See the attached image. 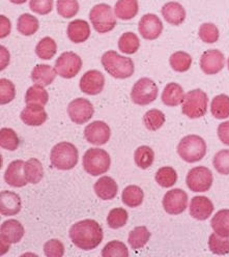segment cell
Instances as JSON below:
<instances>
[{
  "label": "cell",
  "mask_w": 229,
  "mask_h": 257,
  "mask_svg": "<svg viewBox=\"0 0 229 257\" xmlns=\"http://www.w3.org/2000/svg\"><path fill=\"white\" fill-rule=\"evenodd\" d=\"M72 243L81 250L89 251L99 246L104 237L101 225L92 219L75 223L69 232Z\"/></svg>",
  "instance_id": "obj_1"
},
{
  "label": "cell",
  "mask_w": 229,
  "mask_h": 257,
  "mask_svg": "<svg viewBox=\"0 0 229 257\" xmlns=\"http://www.w3.org/2000/svg\"><path fill=\"white\" fill-rule=\"evenodd\" d=\"M101 61L106 72L117 79H127L134 74L133 60L113 50L105 52Z\"/></svg>",
  "instance_id": "obj_2"
},
{
  "label": "cell",
  "mask_w": 229,
  "mask_h": 257,
  "mask_svg": "<svg viewBox=\"0 0 229 257\" xmlns=\"http://www.w3.org/2000/svg\"><path fill=\"white\" fill-rule=\"evenodd\" d=\"M79 153L70 142H60L53 147L50 155L51 164L59 170H70L78 164Z\"/></svg>",
  "instance_id": "obj_3"
},
{
  "label": "cell",
  "mask_w": 229,
  "mask_h": 257,
  "mask_svg": "<svg viewBox=\"0 0 229 257\" xmlns=\"http://www.w3.org/2000/svg\"><path fill=\"white\" fill-rule=\"evenodd\" d=\"M177 154L188 163L198 162L206 154V143L198 135H188L179 141Z\"/></svg>",
  "instance_id": "obj_4"
},
{
  "label": "cell",
  "mask_w": 229,
  "mask_h": 257,
  "mask_svg": "<svg viewBox=\"0 0 229 257\" xmlns=\"http://www.w3.org/2000/svg\"><path fill=\"white\" fill-rule=\"evenodd\" d=\"M110 166L111 158L109 154L102 149H89L83 156V168L92 176L106 173Z\"/></svg>",
  "instance_id": "obj_5"
},
{
  "label": "cell",
  "mask_w": 229,
  "mask_h": 257,
  "mask_svg": "<svg viewBox=\"0 0 229 257\" xmlns=\"http://www.w3.org/2000/svg\"><path fill=\"white\" fill-rule=\"evenodd\" d=\"M207 104V94L201 89H194L185 95L182 111L189 118H200L206 113Z\"/></svg>",
  "instance_id": "obj_6"
},
{
  "label": "cell",
  "mask_w": 229,
  "mask_h": 257,
  "mask_svg": "<svg viewBox=\"0 0 229 257\" xmlns=\"http://www.w3.org/2000/svg\"><path fill=\"white\" fill-rule=\"evenodd\" d=\"M89 19L94 30L100 34L111 31L117 25V19L114 17L112 9L106 4L93 7L89 14Z\"/></svg>",
  "instance_id": "obj_7"
},
{
  "label": "cell",
  "mask_w": 229,
  "mask_h": 257,
  "mask_svg": "<svg viewBox=\"0 0 229 257\" xmlns=\"http://www.w3.org/2000/svg\"><path fill=\"white\" fill-rule=\"evenodd\" d=\"M159 88L157 84L150 78H141L134 84L131 98L132 101L140 106H145L153 103L158 96Z\"/></svg>",
  "instance_id": "obj_8"
},
{
  "label": "cell",
  "mask_w": 229,
  "mask_h": 257,
  "mask_svg": "<svg viewBox=\"0 0 229 257\" xmlns=\"http://www.w3.org/2000/svg\"><path fill=\"white\" fill-rule=\"evenodd\" d=\"M0 240H2V255L6 254L12 244H17L24 235L23 225L15 219L5 221L0 228Z\"/></svg>",
  "instance_id": "obj_9"
},
{
  "label": "cell",
  "mask_w": 229,
  "mask_h": 257,
  "mask_svg": "<svg viewBox=\"0 0 229 257\" xmlns=\"http://www.w3.org/2000/svg\"><path fill=\"white\" fill-rule=\"evenodd\" d=\"M212 173L204 166L192 168L187 175V186L192 192H206L212 185Z\"/></svg>",
  "instance_id": "obj_10"
},
{
  "label": "cell",
  "mask_w": 229,
  "mask_h": 257,
  "mask_svg": "<svg viewBox=\"0 0 229 257\" xmlns=\"http://www.w3.org/2000/svg\"><path fill=\"white\" fill-rule=\"evenodd\" d=\"M82 68V60L74 52L62 53L55 62V70L59 76L65 79L74 78Z\"/></svg>",
  "instance_id": "obj_11"
},
{
  "label": "cell",
  "mask_w": 229,
  "mask_h": 257,
  "mask_svg": "<svg viewBox=\"0 0 229 257\" xmlns=\"http://www.w3.org/2000/svg\"><path fill=\"white\" fill-rule=\"evenodd\" d=\"M188 206V194L182 189H172L163 197V207L169 215H179Z\"/></svg>",
  "instance_id": "obj_12"
},
{
  "label": "cell",
  "mask_w": 229,
  "mask_h": 257,
  "mask_svg": "<svg viewBox=\"0 0 229 257\" xmlns=\"http://www.w3.org/2000/svg\"><path fill=\"white\" fill-rule=\"evenodd\" d=\"M68 113L72 121L78 124H83L91 119L94 113V108L88 100L79 98L70 103Z\"/></svg>",
  "instance_id": "obj_13"
},
{
  "label": "cell",
  "mask_w": 229,
  "mask_h": 257,
  "mask_svg": "<svg viewBox=\"0 0 229 257\" xmlns=\"http://www.w3.org/2000/svg\"><path fill=\"white\" fill-rule=\"evenodd\" d=\"M111 136V130L109 125L101 120H95L89 123L84 130V137L94 146H103L107 143Z\"/></svg>",
  "instance_id": "obj_14"
},
{
  "label": "cell",
  "mask_w": 229,
  "mask_h": 257,
  "mask_svg": "<svg viewBox=\"0 0 229 257\" xmlns=\"http://www.w3.org/2000/svg\"><path fill=\"white\" fill-rule=\"evenodd\" d=\"M105 85L104 75L96 70H90L86 72L80 80V89L82 92L95 95L102 92Z\"/></svg>",
  "instance_id": "obj_15"
},
{
  "label": "cell",
  "mask_w": 229,
  "mask_h": 257,
  "mask_svg": "<svg viewBox=\"0 0 229 257\" xmlns=\"http://www.w3.org/2000/svg\"><path fill=\"white\" fill-rule=\"evenodd\" d=\"M139 32L143 39L153 41L158 39L162 31H163V24L162 21L158 16L154 14H146L140 19L138 24Z\"/></svg>",
  "instance_id": "obj_16"
},
{
  "label": "cell",
  "mask_w": 229,
  "mask_h": 257,
  "mask_svg": "<svg viewBox=\"0 0 229 257\" xmlns=\"http://www.w3.org/2000/svg\"><path fill=\"white\" fill-rule=\"evenodd\" d=\"M225 57L219 50L211 49L205 51L200 58V68L206 75H215L223 70Z\"/></svg>",
  "instance_id": "obj_17"
},
{
  "label": "cell",
  "mask_w": 229,
  "mask_h": 257,
  "mask_svg": "<svg viewBox=\"0 0 229 257\" xmlns=\"http://www.w3.org/2000/svg\"><path fill=\"white\" fill-rule=\"evenodd\" d=\"M24 161L16 160L8 166L5 172V181L8 185L15 188H21L27 185L28 182L24 172Z\"/></svg>",
  "instance_id": "obj_18"
},
{
  "label": "cell",
  "mask_w": 229,
  "mask_h": 257,
  "mask_svg": "<svg viewBox=\"0 0 229 257\" xmlns=\"http://www.w3.org/2000/svg\"><path fill=\"white\" fill-rule=\"evenodd\" d=\"M214 204L205 196H195L190 203V215L196 220L204 221L214 212Z\"/></svg>",
  "instance_id": "obj_19"
},
{
  "label": "cell",
  "mask_w": 229,
  "mask_h": 257,
  "mask_svg": "<svg viewBox=\"0 0 229 257\" xmlns=\"http://www.w3.org/2000/svg\"><path fill=\"white\" fill-rule=\"evenodd\" d=\"M21 211V198L15 192L0 193V213L3 216H15Z\"/></svg>",
  "instance_id": "obj_20"
},
{
  "label": "cell",
  "mask_w": 229,
  "mask_h": 257,
  "mask_svg": "<svg viewBox=\"0 0 229 257\" xmlns=\"http://www.w3.org/2000/svg\"><path fill=\"white\" fill-rule=\"evenodd\" d=\"M20 117L22 121L27 125L39 126L47 120L48 115L42 105L28 104L21 112Z\"/></svg>",
  "instance_id": "obj_21"
},
{
  "label": "cell",
  "mask_w": 229,
  "mask_h": 257,
  "mask_svg": "<svg viewBox=\"0 0 229 257\" xmlns=\"http://www.w3.org/2000/svg\"><path fill=\"white\" fill-rule=\"evenodd\" d=\"M94 192L103 200H111L118 195L119 187L117 182L110 176H103L94 184Z\"/></svg>",
  "instance_id": "obj_22"
},
{
  "label": "cell",
  "mask_w": 229,
  "mask_h": 257,
  "mask_svg": "<svg viewBox=\"0 0 229 257\" xmlns=\"http://www.w3.org/2000/svg\"><path fill=\"white\" fill-rule=\"evenodd\" d=\"M57 72L49 64H38L31 72V80L42 86L50 85L56 78Z\"/></svg>",
  "instance_id": "obj_23"
},
{
  "label": "cell",
  "mask_w": 229,
  "mask_h": 257,
  "mask_svg": "<svg viewBox=\"0 0 229 257\" xmlns=\"http://www.w3.org/2000/svg\"><path fill=\"white\" fill-rule=\"evenodd\" d=\"M67 34L71 42L80 44L85 42L89 38L90 27L84 20H74L69 24Z\"/></svg>",
  "instance_id": "obj_24"
},
{
  "label": "cell",
  "mask_w": 229,
  "mask_h": 257,
  "mask_svg": "<svg viewBox=\"0 0 229 257\" xmlns=\"http://www.w3.org/2000/svg\"><path fill=\"white\" fill-rule=\"evenodd\" d=\"M162 15L167 23L177 26L186 19V11L178 3H168L162 9Z\"/></svg>",
  "instance_id": "obj_25"
},
{
  "label": "cell",
  "mask_w": 229,
  "mask_h": 257,
  "mask_svg": "<svg viewBox=\"0 0 229 257\" xmlns=\"http://www.w3.org/2000/svg\"><path fill=\"white\" fill-rule=\"evenodd\" d=\"M185 99V93L183 87L177 83H169L165 86L162 93V102L166 106L175 107L182 104Z\"/></svg>",
  "instance_id": "obj_26"
},
{
  "label": "cell",
  "mask_w": 229,
  "mask_h": 257,
  "mask_svg": "<svg viewBox=\"0 0 229 257\" xmlns=\"http://www.w3.org/2000/svg\"><path fill=\"white\" fill-rule=\"evenodd\" d=\"M137 0H119L114 8L117 17L122 20H131L138 14Z\"/></svg>",
  "instance_id": "obj_27"
},
{
  "label": "cell",
  "mask_w": 229,
  "mask_h": 257,
  "mask_svg": "<svg viewBox=\"0 0 229 257\" xmlns=\"http://www.w3.org/2000/svg\"><path fill=\"white\" fill-rule=\"evenodd\" d=\"M24 172L26 180L30 184H39L44 178V168L38 159H29L25 162Z\"/></svg>",
  "instance_id": "obj_28"
},
{
  "label": "cell",
  "mask_w": 229,
  "mask_h": 257,
  "mask_svg": "<svg viewBox=\"0 0 229 257\" xmlns=\"http://www.w3.org/2000/svg\"><path fill=\"white\" fill-rule=\"evenodd\" d=\"M122 199L127 206L137 207L143 202L144 193L140 187L131 185L124 189Z\"/></svg>",
  "instance_id": "obj_29"
},
{
  "label": "cell",
  "mask_w": 229,
  "mask_h": 257,
  "mask_svg": "<svg viewBox=\"0 0 229 257\" xmlns=\"http://www.w3.org/2000/svg\"><path fill=\"white\" fill-rule=\"evenodd\" d=\"M151 232L145 226H138L129 233L128 242L131 248L138 250L143 248L150 240Z\"/></svg>",
  "instance_id": "obj_30"
},
{
  "label": "cell",
  "mask_w": 229,
  "mask_h": 257,
  "mask_svg": "<svg viewBox=\"0 0 229 257\" xmlns=\"http://www.w3.org/2000/svg\"><path fill=\"white\" fill-rule=\"evenodd\" d=\"M210 112L212 116L218 119H225L229 117V96L226 94H219L215 96L210 104Z\"/></svg>",
  "instance_id": "obj_31"
},
{
  "label": "cell",
  "mask_w": 229,
  "mask_h": 257,
  "mask_svg": "<svg viewBox=\"0 0 229 257\" xmlns=\"http://www.w3.org/2000/svg\"><path fill=\"white\" fill-rule=\"evenodd\" d=\"M211 228L214 231L224 237L229 236V210L219 211L210 221Z\"/></svg>",
  "instance_id": "obj_32"
},
{
  "label": "cell",
  "mask_w": 229,
  "mask_h": 257,
  "mask_svg": "<svg viewBox=\"0 0 229 257\" xmlns=\"http://www.w3.org/2000/svg\"><path fill=\"white\" fill-rule=\"evenodd\" d=\"M49 100V94L47 90L39 84L32 85L29 87L25 94V103L28 104H37V105H46Z\"/></svg>",
  "instance_id": "obj_33"
},
{
  "label": "cell",
  "mask_w": 229,
  "mask_h": 257,
  "mask_svg": "<svg viewBox=\"0 0 229 257\" xmlns=\"http://www.w3.org/2000/svg\"><path fill=\"white\" fill-rule=\"evenodd\" d=\"M57 52V45L51 38L46 37L42 39L36 48V53L43 60H50Z\"/></svg>",
  "instance_id": "obj_34"
},
{
  "label": "cell",
  "mask_w": 229,
  "mask_h": 257,
  "mask_svg": "<svg viewBox=\"0 0 229 257\" xmlns=\"http://www.w3.org/2000/svg\"><path fill=\"white\" fill-rule=\"evenodd\" d=\"M39 20L29 14H23L18 19L17 29L23 36L35 35L39 29Z\"/></svg>",
  "instance_id": "obj_35"
},
{
  "label": "cell",
  "mask_w": 229,
  "mask_h": 257,
  "mask_svg": "<svg viewBox=\"0 0 229 257\" xmlns=\"http://www.w3.org/2000/svg\"><path fill=\"white\" fill-rule=\"evenodd\" d=\"M140 47V41L133 32H126L119 41L120 50L125 54H134Z\"/></svg>",
  "instance_id": "obj_36"
},
{
  "label": "cell",
  "mask_w": 229,
  "mask_h": 257,
  "mask_svg": "<svg viewBox=\"0 0 229 257\" xmlns=\"http://www.w3.org/2000/svg\"><path fill=\"white\" fill-rule=\"evenodd\" d=\"M20 139L13 128L4 127L0 131V147L4 150L16 151L19 148Z\"/></svg>",
  "instance_id": "obj_37"
},
{
  "label": "cell",
  "mask_w": 229,
  "mask_h": 257,
  "mask_svg": "<svg viewBox=\"0 0 229 257\" xmlns=\"http://www.w3.org/2000/svg\"><path fill=\"white\" fill-rule=\"evenodd\" d=\"M135 163L141 169H147L151 167L154 163L155 160V153L154 151L146 146L139 147L134 155Z\"/></svg>",
  "instance_id": "obj_38"
},
{
  "label": "cell",
  "mask_w": 229,
  "mask_h": 257,
  "mask_svg": "<svg viewBox=\"0 0 229 257\" xmlns=\"http://www.w3.org/2000/svg\"><path fill=\"white\" fill-rule=\"evenodd\" d=\"M165 120L166 118L164 113L158 109L149 110L144 114V117H143L144 124L150 131L159 130V128L165 123Z\"/></svg>",
  "instance_id": "obj_39"
},
{
  "label": "cell",
  "mask_w": 229,
  "mask_h": 257,
  "mask_svg": "<svg viewBox=\"0 0 229 257\" xmlns=\"http://www.w3.org/2000/svg\"><path fill=\"white\" fill-rule=\"evenodd\" d=\"M209 250L217 255H226L229 253V236L224 237L216 232L211 233L208 238Z\"/></svg>",
  "instance_id": "obj_40"
},
{
  "label": "cell",
  "mask_w": 229,
  "mask_h": 257,
  "mask_svg": "<svg viewBox=\"0 0 229 257\" xmlns=\"http://www.w3.org/2000/svg\"><path fill=\"white\" fill-rule=\"evenodd\" d=\"M171 68L178 73H184L188 71L192 64V57L183 51L173 53L169 59Z\"/></svg>",
  "instance_id": "obj_41"
},
{
  "label": "cell",
  "mask_w": 229,
  "mask_h": 257,
  "mask_svg": "<svg viewBox=\"0 0 229 257\" xmlns=\"http://www.w3.org/2000/svg\"><path fill=\"white\" fill-rule=\"evenodd\" d=\"M156 182L163 188H170L177 182V173L172 167H162L156 173Z\"/></svg>",
  "instance_id": "obj_42"
},
{
  "label": "cell",
  "mask_w": 229,
  "mask_h": 257,
  "mask_svg": "<svg viewBox=\"0 0 229 257\" xmlns=\"http://www.w3.org/2000/svg\"><path fill=\"white\" fill-rule=\"evenodd\" d=\"M128 212L123 207H117L111 210L107 217V223L112 229H119L124 227L128 222Z\"/></svg>",
  "instance_id": "obj_43"
},
{
  "label": "cell",
  "mask_w": 229,
  "mask_h": 257,
  "mask_svg": "<svg viewBox=\"0 0 229 257\" xmlns=\"http://www.w3.org/2000/svg\"><path fill=\"white\" fill-rule=\"evenodd\" d=\"M56 8L58 14L65 19L75 17L79 12V4L77 0H57Z\"/></svg>",
  "instance_id": "obj_44"
},
{
  "label": "cell",
  "mask_w": 229,
  "mask_h": 257,
  "mask_svg": "<svg viewBox=\"0 0 229 257\" xmlns=\"http://www.w3.org/2000/svg\"><path fill=\"white\" fill-rule=\"evenodd\" d=\"M102 255L104 257H127L129 256V251L127 246L120 240H112L106 244L104 249L102 250Z\"/></svg>",
  "instance_id": "obj_45"
},
{
  "label": "cell",
  "mask_w": 229,
  "mask_h": 257,
  "mask_svg": "<svg viewBox=\"0 0 229 257\" xmlns=\"http://www.w3.org/2000/svg\"><path fill=\"white\" fill-rule=\"evenodd\" d=\"M199 38L206 44H214L219 40V29L212 23H204L199 28Z\"/></svg>",
  "instance_id": "obj_46"
},
{
  "label": "cell",
  "mask_w": 229,
  "mask_h": 257,
  "mask_svg": "<svg viewBox=\"0 0 229 257\" xmlns=\"http://www.w3.org/2000/svg\"><path fill=\"white\" fill-rule=\"evenodd\" d=\"M16 88L14 83L8 79L0 80V104L6 105L15 99Z\"/></svg>",
  "instance_id": "obj_47"
},
{
  "label": "cell",
  "mask_w": 229,
  "mask_h": 257,
  "mask_svg": "<svg viewBox=\"0 0 229 257\" xmlns=\"http://www.w3.org/2000/svg\"><path fill=\"white\" fill-rule=\"evenodd\" d=\"M215 169L223 175L229 174V150H222L218 152L212 161Z\"/></svg>",
  "instance_id": "obj_48"
},
{
  "label": "cell",
  "mask_w": 229,
  "mask_h": 257,
  "mask_svg": "<svg viewBox=\"0 0 229 257\" xmlns=\"http://www.w3.org/2000/svg\"><path fill=\"white\" fill-rule=\"evenodd\" d=\"M44 253L48 257H61L64 254V246L59 239H50L44 246Z\"/></svg>",
  "instance_id": "obj_49"
},
{
  "label": "cell",
  "mask_w": 229,
  "mask_h": 257,
  "mask_svg": "<svg viewBox=\"0 0 229 257\" xmlns=\"http://www.w3.org/2000/svg\"><path fill=\"white\" fill-rule=\"evenodd\" d=\"M29 7L39 15H47L53 10V0H30Z\"/></svg>",
  "instance_id": "obj_50"
},
{
  "label": "cell",
  "mask_w": 229,
  "mask_h": 257,
  "mask_svg": "<svg viewBox=\"0 0 229 257\" xmlns=\"http://www.w3.org/2000/svg\"><path fill=\"white\" fill-rule=\"evenodd\" d=\"M218 136L222 143L229 146V120L224 121L218 126Z\"/></svg>",
  "instance_id": "obj_51"
},
{
  "label": "cell",
  "mask_w": 229,
  "mask_h": 257,
  "mask_svg": "<svg viewBox=\"0 0 229 257\" xmlns=\"http://www.w3.org/2000/svg\"><path fill=\"white\" fill-rule=\"evenodd\" d=\"M0 22H2V26H0V38L4 39L10 35L11 23L6 16H0Z\"/></svg>",
  "instance_id": "obj_52"
},
{
  "label": "cell",
  "mask_w": 229,
  "mask_h": 257,
  "mask_svg": "<svg viewBox=\"0 0 229 257\" xmlns=\"http://www.w3.org/2000/svg\"><path fill=\"white\" fill-rule=\"evenodd\" d=\"M10 2L15 5H23L27 2V0H10Z\"/></svg>",
  "instance_id": "obj_53"
},
{
  "label": "cell",
  "mask_w": 229,
  "mask_h": 257,
  "mask_svg": "<svg viewBox=\"0 0 229 257\" xmlns=\"http://www.w3.org/2000/svg\"><path fill=\"white\" fill-rule=\"evenodd\" d=\"M228 69H229V58H228Z\"/></svg>",
  "instance_id": "obj_54"
}]
</instances>
